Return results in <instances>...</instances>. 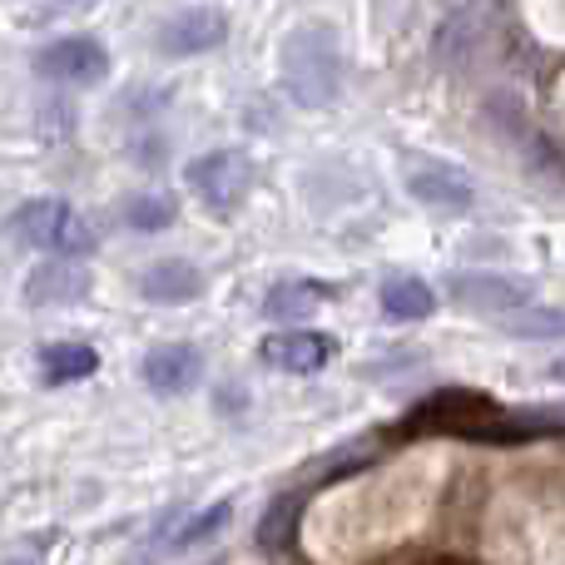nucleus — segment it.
I'll return each instance as SVG.
<instances>
[{
    "instance_id": "f257e3e1",
    "label": "nucleus",
    "mask_w": 565,
    "mask_h": 565,
    "mask_svg": "<svg viewBox=\"0 0 565 565\" xmlns=\"http://www.w3.org/2000/svg\"><path fill=\"white\" fill-rule=\"evenodd\" d=\"M6 238L20 248L55 254V258H89L99 248L95 224H85V214L70 209L65 199H30V204L10 209Z\"/></svg>"
},
{
    "instance_id": "f03ea898",
    "label": "nucleus",
    "mask_w": 565,
    "mask_h": 565,
    "mask_svg": "<svg viewBox=\"0 0 565 565\" xmlns=\"http://www.w3.org/2000/svg\"><path fill=\"white\" fill-rule=\"evenodd\" d=\"M282 85L298 105H332L342 85V55L338 35L322 25H308L282 45Z\"/></svg>"
},
{
    "instance_id": "7ed1b4c3",
    "label": "nucleus",
    "mask_w": 565,
    "mask_h": 565,
    "mask_svg": "<svg viewBox=\"0 0 565 565\" xmlns=\"http://www.w3.org/2000/svg\"><path fill=\"white\" fill-rule=\"evenodd\" d=\"M184 179L204 209L234 214V209L254 194V159H248L244 149H214V154H199L194 164L184 169Z\"/></svg>"
},
{
    "instance_id": "20e7f679",
    "label": "nucleus",
    "mask_w": 565,
    "mask_h": 565,
    "mask_svg": "<svg viewBox=\"0 0 565 565\" xmlns=\"http://www.w3.org/2000/svg\"><path fill=\"white\" fill-rule=\"evenodd\" d=\"M407 194L427 209L441 214H461V209L477 204V184H471L467 169L447 164V159H412L407 164Z\"/></svg>"
},
{
    "instance_id": "39448f33",
    "label": "nucleus",
    "mask_w": 565,
    "mask_h": 565,
    "mask_svg": "<svg viewBox=\"0 0 565 565\" xmlns=\"http://www.w3.org/2000/svg\"><path fill=\"white\" fill-rule=\"evenodd\" d=\"M35 70L45 79H55V85H95V79L109 75V50L89 35H65L40 50Z\"/></svg>"
},
{
    "instance_id": "423d86ee",
    "label": "nucleus",
    "mask_w": 565,
    "mask_h": 565,
    "mask_svg": "<svg viewBox=\"0 0 565 565\" xmlns=\"http://www.w3.org/2000/svg\"><path fill=\"white\" fill-rule=\"evenodd\" d=\"M447 292H451V302H461V308H471V312H487V318H501V312H511V308H521V302L536 298L531 282L507 278V274H487V268L451 274Z\"/></svg>"
},
{
    "instance_id": "0eeeda50",
    "label": "nucleus",
    "mask_w": 565,
    "mask_h": 565,
    "mask_svg": "<svg viewBox=\"0 0 565 565\" xmlns=\"http://www.w3.org/2000/svg\"><path fill=\"white\" fill-rule=\"evenodd\" d=\"M332 352H338V342H332L328 332H318V328H288V332H274V338H264L258 358H264L268 367L288 372V377H312V372H322L332 362Z\"/></svg>"
},
{
    "instance_id": "6e6552de",
    "label": "nucleus",
    "mask_w": 565,
    "mask_h": 565,
    "mask_svg": "<svg viewBox=\"0 0 565 565\" xmlns=\"http://www.w3.org/2000/svg\"><path fill=\"white\" fill-rule=\"evenodd\" d=\"M139 377H145V387L159 392V397H179V392L204 382V352L189 348V342H159V348L139 362Z\"/></svg>"
},
{
    "instance_id": "1a4fd4ad",
    "label": "nucleus",
    "mask_w": 565,
    "mask_h": 565,
    "mask_svg": "<svg viewBox=\"0 0 565 565\" xmlns=\"http://www.w3.org/2000/svg\"><path fill=\"white\" fill-rule=\"evenodd\" d=\"M95 278L79 258H60V264H35L20 282L30 308H65V302H85Z\"/></svg>"
},
{
    "instance_id": "9d476101",
    "label": "nucleus",
    "mask_w": 565,
    "mask_h": 565,
    "mask_svg": "<svg viewBox=\"0 0 565 565\" xmlns=\"http://www.w3.org/2000/svg\"><path fill=\"white\" fill-rule=\"evenodd\" d=\"M224 40H228V20L209 6L179 10V15L164 20V30H159V50H164V55H204V50H218Z\"/></svg>"
},
{
    "instance_id": "9b49d317",
    "label": "nucleus",
    "mask_w": 565,
    "mask_h": 565,
    "mask_svg": "<svg viewBox=\"0 0 565 565\" xmlns=\"http://www.w3.org/2000/svg\"><path fill=\"white\" fill-rule=\"evenodd\" d=\"M234 526V501H214V507H199V511H184V516L174 521V531H169V556H179V551L189 546H209V541H218L224 531Z\"/></svg>"
},
{
    "instance_id": "f8f14e48",
    "label": "nucleus",
    "mask_w": 565,
    "mask_h": 565,
    "mask_svg": "<svg viewBox=\"0 0 565 565\" xmlns=\"http://www.w3.org/2000/svg\"><path fill=\"white\" fill-rule=\"evenodd\" d=\"M95 367H99V352L89 342H45L40 348V377H45V387L85 382V377H95Z\"/></svg>"
},
{
    "instance_id": "ddd939ff",
    "label": "nucleus",
    "mask_w": 565,
    "mask_h": 565,
    "mask_svg": "<svg viewBox=\"0 0 565 565\" xmlns=\"http://www.w3.org/2000/svg\"><path fill=\"white\" fill-rule=\"evenodd\" d=\"M501 332H511V338L521 342H565V308L556 302H521V308L501 312Z\"/></svg>"
},
{
    "instance_id": "4468645a",
    "label": "nucleus",
    "mask_w": 565,
    "mask_h": 565,
    "mask_svg": "<svg viewBox=\"0 0 565 565\" xmlns=\"http://www.w3.org/2000/svg\"><path fill=\"white\" fill-rule=\"evenodd\" d=\"M139 292L149 302H189L204 292V274L194 264H184V258H164V264H154L139 278Z\"/></svg>"
},
{
    "instance_id": "2eb2a0df",
    "label": "nucleus",
    "mask_w": 565,
    "mask_h": 565,
    "mask_svg": "<svg viewBox=\"0 0 565 565\" xmlns=\"http://www.w3.org/2000/svg\"><path fill=\"white\" fill-rule=\"evenodd\" d=\"M382 312L397 322H422L437 312V288H431L427 278H412V274L387 278L382 282Z\"/></svg>"
},
{
    "instance_id": "dca6fc26",
    "label": "nucleus",
    "mask_w": 565,
    "mask_h": 565,
    "mask_svg": "<svg viewBox=\"0 0 565 565\" xmlns=\"http://www.w3.org/2000/svg\"><path fill=\"white\" fill-rule=\"evenodd\" d=\"M174 218H179V204L169 194H159V189H145V194L125 199V224L135 228V234H164Z\"/></svg>"
},
{
    "instance_id": "f3484780",
    "label": "nucleus",
    "mask_w": 565,
    "mask_h": 565,
    "mask_svg": "<svg viewBox=\"0 0 565 565\" xmlns=\"http://www.w3.org/2000/svg\"><path fill=\"white\" fill-rule=\"evenodd\" d=\"M322 298H328V288H318V282H278V288H268V318H308V312L322 308Z\"/></svg>"
},
{
    "instance_id": "a211bd4d",
    "label": "nucleus",
    "mask_w": 565,
    "mask_h": 565,
    "mask_svg": "<svg viewBox=\"0 0 565 565\" xmlns=\"http://www.w3.org/2000/svg\"><path fill=\"white\" fill-rule=\"evenodd\" d=\"M288 521H292V497H282L274 516H264V526H258L264 546H288Z\"/></svg>"
},
{
    "instance_id": "6ab92c4d",
    "label": "nucleus",
    "mask_w": 565,
    "mask_h": 565,
    "mask_svg": "<svg viewBox=\"0 0 565 565\" xmlns=\"http://www.w3.org/2000/svg\"><path fill=\"white\" fill-rule=\"evenodd\" d=\"M546 377H551V382H565V358L551 362V367H546Z\"/></svg>"
}]
</instances>
